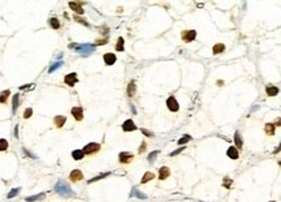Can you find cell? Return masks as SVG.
<instances>
[{"mask_svg":"<svg viewBox=\"0 0 281 202\" xmlns=\"http://www.w3.org/2000/svg\"><path fill=\"white\" fill-rule=\"evenodd\" d=\"M55 192H56L57 194H60L61 197H73L74 196V192L72 190L69 184L62 181V180H59L56 184H55Z\"/></svg>","mask_w":281,"mask_h":202,"instance_id":"6da1fadb","label":"cell"},{"mask_svg":"<svg viewBox=\"0 0 281 202\" xmlns=\"http://www.w3.org/2000/svg\"><path fill=\"white\" fill-rule=\"evenodd\" d=\"M69 48H74L75 52L78 54H82V55H90L95 51V45H88V43H83V45H77V43H70L68 46Z\"/></svg>","mask_w":281,"mask_h":202,"instance_id":"7a4b0ae2","label":"cell"},{"mask_svg":"<svg viewBox=\"0 0 281 202\" xmlns=\"http://www.w3.org/2000/svg\"><path fill=\"white\" fill-rule=\"evenodd\" d=\"M99 150H100V145L96 144V142H90V144H87L85 147H83L82 151L85 155H93V154H95V153H98Z\"/></svg>","mask_w":281,"mask_h":202,"instance_id":"3957f363","label":"cell"},{"mask_svg":"<svg viewBox=\"0 0 281 202\" xmlns=\"http://www.w3.org/2000/svg\"><path fill=\"white\" fill-rule=\"evenodd\" d=\"M181 38L184 42L189 43V42H193V41L197 38V32L195 30H184L181 33Z\"/></svg>","mask_w":281,"mask_h":202,"instance_id":"277c9868","label":"cell"},{"mask_svg":"<svg viewBox=\"0 0 281 202\" xmlns=\"http://www.w3.org/2000/svg\"><path fill=\"white\" fill-rule=\"evenodd\" d=\"M167 107H168V110L172 111V112H177V111L180 110V104H178L177 99L173 97V95L167 99Z\"/></svg>","mask_w":281,"mask_h":202,"instance_id":"5b68a950","label":"cell"},{"mask_svg":"<svg viewBox=\"0 0 281 202\" xmlns=\"http://www.w3.org/2000/svg\"><path fill=\"white\" fill-rule=\"evenodd\" d=\"M133 158H134L133 154H130V153H127V151H122L119 154V160H120L121 164H129V163L133 160Z\"/></svg>","mask_w":281,"mask_h":202,"instance_id":"8992f818","label":"cell"},{"mask_svg":"<svg viewBox=\"0 0 281 202\" xmlns=\"http://www.w3.org/2000/svg\"><path fill=\"white\" fill-rule=\"evenodd\" d=\"M64 82L68 85V86H74L75 84L78 82V77H77V73H69L64 77Z\"/></svg>","mask_w":281,"mask_h":202,"instance_id":"52a82bcc","label":"cell"},{"mask_svg":"<svg viewBox=\"0 0 281 202\" xmlns=\"http://www.w3.org/2000/svg\"><path fill=\"white\" fill-rule=\"evenodd\" d=\"M69 179L73 183H77V181H81L83 179V173L81 172V170H73L69 173Z\"/></svg>","mask_w":281,"mask_h":202,"instance_id":"ba28073f","label":"cell"},{"mask_svg":"<svg viewBox=\"0 0 281 202\" xmlns=\"http://www.w3.org/2000/svg\"><path fill=\"white\" fill-rule=\"evenodd\" d=\"M137 129V125L134 124V121L130 120V119H127V120H125L124 123H122V131L124 132H133Z\"/></svg>","mask_w":281,"mask_h":202,"instance_id":"9c48e42d","label":"cell"},{"mask_svg":"<svg viewBox=\"0 0 281 202\" xmlns=\"http://www.w3.org/2000/svg\"><path fill=\"white\" fill-rule=\"evenodd\" d=\"M70 112H72L73 117H74L77 121H81L83 119V110H82V107H73Z\"/></svg>","mask_w":281,"mask_h":202,"instance_id":"30bf717a","label":"cell"},{"mask_svg":"<svg viewBox=\"0 0 281 202\" xmlns=\"http://www.w3.org/2000/svg\"><path fill=\"white\" fill-rule=\"evenodd\" d=\"M103 60H104V63H106L107 65H113V64L116 63V55H114V54H112V52L104 54Z\"/></svg>","mask_w":281,"mask_h":202,"instance_id":"8fae6325","label":"cell"},{"mask_svg":"<svg viewBox=\"0 0 281 202\" xmlns=\"http://www.w3.org/2000/svg\"><path fill=\"white\" fill-rule=\"evenodd\" d=\"M226 155H228L230 159H233V160L238 159V157H239L238 149H237V147H234V146H230L228 150H226Z\"/></svg>","mask_w":281,"mask_h":202,"instance_id":"7c38bea8","label":"cell"},{"mask_svg":"<svg viewBox=\"0 0 281 202\" xmlns=\"http://www.w3.org/2000/svg\"><path fill=\"white\" fill-rule=\"evenodd\" d=\"M69 8L70 9H73V11L75 12V13H78V14H82L83 12V8H82V4L81 3H77V1H72V3H69Z\"/></svg>","mask_w":281,"mask_h":202,"instance_id":"4fadbf2b","label":"cell"},{"mask_svg":"<svg viewBox=\"0 0 281 202\" xmlns=\"http://www.w3.org/2000/svg\"><path fill=\"white\" fill-rule=\"evenodd\" d=\"M169 175H171V170H169L168 167H160V170H159V179L160 180H165L167 177H169Z\"/></svg>","mask_w":281,"mask_h":202,"instance_id":"5bb4252c","label":"cell"},{"mask_svg":"<svg viewBox=\"0 0 281 202\" xmlns=\"http://www.w3.org/2000/svg\"><path fill=\"white\" fill-rule=\"evenodd\" d=\"M234 144H236L237 149H242V146H243V139H242L241 133L238 131L234 133Z\"/></svg>","mask_w":281,"mask_h":202,"instance_id":"9a60e30c","label":"cell"},{"mask_svg":"<svg viewBox=\"0 0 281 202\" xmlns=\"http://www.w3.org/2000/svg\"><path fill=\"white\" fill-rule=\"evenodd\" d=\"M130 197H137V198H139V199H146V198H147V196H146L145 193H142L140 190H138L137 188L132 189V192H130Z\"/></svg>","mask_w":281,"mask_h":202,"instance_id":"2e32d148","label":"cell"},{"mask_svg":"<svg viewBox=\"0 0 281 202\" xmlns=\"http://www.w3.org/2000/svg\"><path fill=\"white\" fill-rule=\"evenodd\" d=\"M65 121H66V117H65V116H56V117L53 119V123L57 128H62Z\"/></svg>","mask_w":281,"mask_h":202,"instance_id":"e0dca14e","label":"cell"},{"mask_svg":"<svg viewBox=\"0 0 281 202\" xmlns=\"http://www.w3.org/2000/svg\"><path fill=\"white\" fill-rule=\"evenodd\" d=\"M265 93L268 97H276L278 94V87L276 86H267L265 87Z\"/></svg>","mask_w":281,"mask_h":202,"instance_id":"ac0fdd59","label":"cell"},{"mask_svg":"<svg viewBox=\"0 0 281 202\" xmlns=\"http://www.w3.org/2000/svg\"><path fill=\"white\" fill-rule=\"evenodd\" d=\"M135 90H137V85H135V81H130L129 85H127V95L130 98L135 94Z\"/></svg>","mask_w":281,"mask_h":202,"instance_id":"d6986e66","label":"cell"},{"mask_svg":"<svg viewBox=\"0 0 281 202\" xmlns=\"http://www.w3.org/2000/svg\"><path fill=\"white\" fill-rule=\"evenodd\" d=\"M46 197L44 193H39V194H34V196H30V197H26V202H34V201H38V199H43Z\"/></svg>","mask_w":281,"mask_h":202,"instance_id":"ffe728a7","label":"cell"},{"mask_svg":"<svg viewBox=\"0 0 281 202\" xmlns=\"http://www.w3.org/2000/svg\"><path fill=\"white\" fill-rule=\"evenodd\" d=\"M264 132L268 134V136H273V134H275V124L267 123L264 126Z\"/></svg>","mask_w":281,"mask_h":202,"instance_id":"44dd1931","label":"cell"},{"mask_svg":"<svg viewBox=\"0 0 281 202\" xmlns=\"http://www.w3.org/2000/svg\"><path fill=\"white\" fill-rule=\"evenodd\" d=\"M225 51V46L223 45V43H217V45H215L212 47V52L215 54V55H217V54H221Z\"/></svg>","mask_w":281,"mask_h":202,"instance_id":"7402d4cb","label":"cell"},{"mask_svg":"<svg viewBox=\"0 0 281 202\" xmlns=\"http://www.w3.org/2000/svg\"><path fill=\"white\" fill-rule=\"evenodd\" d=\"M124 45H125V41H124V38H122V37H119V38H117L116 46H114V48H116V51H124V50H125Z\"/></svg>","mask_w":281,"mask_h":202,"instance_id":"603a6c76","label":"cell"},{"mask_svg":"<svg viewBox=\"0 0 281 202\" xmlns=\"http://www.w3.org/2000/svg\"><path fill=\"white\" fill-rule=\"evenodd\" d=\"M48 24H49V26H51L52 29H55V30L60 29V21L56 19V17H52V19H49Z\"/></svg>","mask_w":281,"mask_h":202,"instance_id":"cb8c5ba5","label":"cell"},{"mask_svg":"<svg viewBox=\"0 0 281 202\" xmlns=\"http://www.w3.org/2000/svg\"><path fill=\"white\" fill-rule=\"evenodd\" d=\"M72 157H73V159H74V160H81L83 157H85V154H83L82 150H73Z\"/></svg>","mask_w":281,"mask_h":202,"instance_id":"d4e9b609","label":"cell"},{"mask_svg":"<svg viewBox=\"0 0 281 202\" xmlns=\"http://www.w3.org/2000/svg\"><path fill=\"white\" fill-rule=\"evenodd\" d=\"M111 175V172H104V173H100V175H98V176H95V177H93V179H90V180L87 181V184H91V183H95V181H98V180H101V179H104V177H107V176H109Z\"/></svg>","mask_w":281,"mask_h":202,"instance_id":"484cf974","label":"cell"},{"mask_svg":"<svg viewBox=\"0 0 281 202\" xmlns=\"http://www.w3.org/2000/svg\"><path fill=\"white\" fill-rule=\"evenodd\" d=\"M18 102H20V95L16 94L14 97H13V100H12V112L13 113H16V111H17Z\"/></svg>","mask_w":281,"mask_h":202,"instance_id":"4316f807","label":"cell"},{"mask_svg":"<svg viewBox=\"0 0 281 202\" xmlns=\"http://www.w3.org/2000/svg\"><path fill=\"white\" fill-rule=\"evenodd\" d=\"M154 177H155V175H154L152 172H146L145 175H143V177H142V180H140V183H142V184H146V183H148V181L152 180Z\"/></svg>","mask_w":281,"mask_h":202,"instance_id":"83f0119b","label":"cell"},{"mask_svg":"<svg viewBox=\"0 0 281 202\" xmlns=\"http://www.w3.org/2000/svg\"><path fill=\"white\" fill-rule=\"evenodd\" d=\"M62 64H64V61H61V60H60V61H55V63L48 68V73H52V72H55L56 69H59L60 67H62Z\"/></svg>","mask_w":281,"mask_h":202,"instance_id":"f1b7e54d","label":"cell"},{"mask_svg":"<svg viewBox=\"0 0 281 202\" xmlns=\"http://www.w3.org/2000/svg\"><path fill=\"white\" fill-rule=\"evenodd\" d=\"M189 141H191V136H189V134H185L184 137H181V138L178 139V142H177V144H178L180 146H182V145L187 144Z\"/></svg>","mask_w":281,"mask_h":202,"instance_id":"f546056e","label":"cell"},{"mask_svg":"<svg viewBox=\"0 0 281 202\" xmlns=\"http://www.w3.org/2000/svg\"><path fill=\"white\" fill-rule=\"evenodd\" d=\"M9 94H10L9 90L1 91V94H0V103H7V99H8V97H9Z\"/></svg>","mask_w":281,"mask_h":202,"instance_id":"4dcf8cb0","label":"cell"},{"mask_svg":"<svg viewBox=\"0 0 281 202\" xmlns=\"http://www.w3.org/2000/svg\"><path fill=\"white\" fill-rule=\"evenodd\" d=\"M159 153H160L159 150H155V151L150 153V154H148V157H147V160L150 163H154V162H155V159H156V157L159 155Z\"/></svg>","mask_w":281,"mask_h":202,"instance_id":"1f68e13d","label":"cell"},{"mask_svg":"<svg viewBox=\"0 0 281 202\" xmlns=\"http://www.w3.org/2000/svg\"><path fill=\"white\" fill-rule=\"evenodd\" d=\"M232 184H233V180H232V179H229V177H224V180H223V186H224V188L229 189V188L232 186Z\"/></svg>","mask_w":281,"mask_h":202,"instance_id":"d6a6232c","label":"cell"},{"mask_svg":"<svg viewBox=\"0 0 281 202\" xmlns=\"http://www.w3.org/2000/svg\"><path fill=\"white\" fill-rule=\"evenodd\" d=\"M21 192V188H14V189H12V190L8 193V196H7V198H13V197H16L17 196L18 193Z\"/></svg>","mask_w":281,"mask_h":202,"instance_id":"836d02e7","label":"cell"},{"mask_svg":"<svg viewBox=\"0 0 281 202\" xmlns=\"http://www.w3.org/2000/svg\"><path fill=\"white\" fill-rule=\"evenodd\" d=\"M8 149V141L4 138H0V151H4Z\"/></svg>","mask_w":281,"mask_h":202,"instance_id":"e575fe53","label":"cell"},{"mask_svg":"<svg viewBox=\"0 0 281 202\" xmlns=\"http://www.w3.org/2000/svg\"><path fill=\"white\" fill-rule=\"evenodd\" d=\"M73 19H74V20H75V21H77V22H80V24L85 25V26H88V22L86 21L85 19H82V17H80V16H77V14H75V16L73 17Z\"/></svg>","mask_w":281,"mask_h":202,"instance_id":"d590c367","label":"cell"},{"mask_svg":"<svg viewBox=\"0 0 281 202\" xmlns=\"http://www.w3.org/2000/svg\"><path fill=\"white\" fill-rule=\"evenodd\" d=\"M31 115H33V108H26L25 112H23V119L31 117Z\"/></svg>","mask_w":281,"mask_h":202,"instance_id":"8d00e7d4","label":"cell"},{"mask_svg":"<svg viewBox=\"0 0 281 202\" xmlns=\"http://www.w3.org/2000/svg\"><path fill=\"white\" fill-rule=\"evenodd\" d=\"M185 150V146H181L180 149H177V150H174V151H172L171 154H169V157H176V155H178L180 153H182Z\"/></svg>","mask_w":281,"mask_h":202,"instance_id":"74e56055","label":"cell"},{"mask_svg":"<svg viewBox=\"0 0 281 202\" xmlns=\"http://www.w3.org/2000/svg\"><path fill=\"white\" fill-rule=\"evenodd\" d=\"M146 147H147V146H146V142H142V144H140L139 150H138V153H139V154H142V153H145V151H146Z\"/></svg>","mask_w":281,"mask_h":202,"instance_id":"f35d334b","label":"cell"},{"mask_svg":"<svg viewBox=\"0 0 281 202\" xmlns=\"http://www.w3.org/2000/svg\"><path fill=\"white\" fill-rule=\"evenodd\" d=\"M142 133L145 134V136H147V137H154V133H152V132L147 131V129H142Z\"/></svg>","mask_w":281,"mask_h":202,"instance_id":"ab89813d","label":"cell"},{"mask_svg":"<svg viewBox=\"0 0 281 202\" xmlns=\"http://www.w3.org/2000/svg\"><path fill=\"white\" fill-rule=\"evenodd\" d=\"M23 154H25V155H27L29 158H33V159H35V158H36L35 155H34V154H31V153H29L26 149H23Z\"/></svg>","mask_w":281,"mask_h":202,"instance_id":"60d3db41","label":"cell"},{"mask_svg":"<svg viewBox=\"0 0 281 202\" xmlns=\"http://www.w3.org/2000/svg\"><path fill=\"white\" fill-rule=\"evenodd\" d=\"M96 45H107V39H98L95 43V46Z\"/></svg>","mask_w":281,"mask_h":202,"instance_id":"b9f144b4","label":"cell"},{"mask_svg":"<svg viewBox=\"0 0 281 202\" xmlns=\"http://www.w3.org/2000/svg\"><path fill=\"white\" fill-rule=\"evenodd\" d=\"M14 137H16V138H18V125L14 126Z\"/></svg>","mask_w":281,"mask_h":202,"instance_id":"7bdbcfd3","label":"cell"},{"mask_svg":"<svg viewBox=\"0 0 281 202\" xmlns=\"http://www.w3.org/2000/svg\"><path fill=\"white\" fill-rule=\"evenodd\" d=\"M280 151H281V144L278 145V147H277V149H276V150H275V151H273V153H275V154H277V153H280Z\"/></svg>","mask_w":281,"mask_h":202,"instance_id":"ee69618b","label":"cell"},{"mask_svg":"<svg viewBox=\"0 0 281 202\" xmlns=\"http://www.w3.org/2000/svg\"><path fill=\"white\" fill-rule=\"evenodd\" d=\"M216 84H217L219 86H223V85H224V81H221V80H217V81H216Z\"/></svg>","mask_w":281,"mask_h":202,"instance_id":"f6af8a7d","label":"cell"},{"mask_svg":"<svg viewBox=\"0 0 281 202\" xmlns=\"http://www.w3.org/2000/svg\"><path fill=\"white\" fill-rule=\"evenodd\" d=\"M130 108H132V112L134 113V115H137V111H135V107H134V106L132 104V106H130Z\"/></svg>","mask_w":281,"mask_h":202,"instance_id":"bcb514c9","label":"cell"},{"mask_svg":"<svg viewBox=\"0 0 281 202\" xmlns=\"http://www.w3.org/2000/svg\"><path fill=\"white\" fill-rule=\"evenodd\" d=\"M278 164H280V166H281V160H280V162H278Z\"/></svg>","mask_w":281,"mask_h":202,"instance_id":"7dc6e473","label":"cell"},{"mask_svg":"<svg viewBox=\"0 0 281 202\" xmlns=\"http://www.w3.org/2000/svg\"><path fill=\"white\" fill-rule=\"evenodd\" d=\"M269 202H275V201H269Z\"/></svg>","mask_w":281,"mask_h":202,"instance_id":"c3c4849f","label":"cell"}]
</instances>
